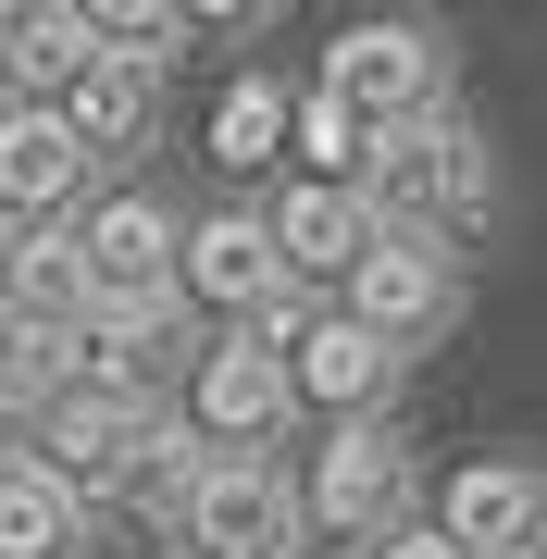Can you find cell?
<instances>
[{
  "mask_svg": "<svg viewBox=\"0 0 547 559\" xmlns=\"http://www.w3.org/2000/svg\"><path fill=\"white\" fill-rule=\"evenodd\" d=\"M361 200L385 237H436V249H461V237H486V212H498V175H486V150L461 138V124H385L373 162H361Z\"/></svg>",
  "mask_w": 547,
  "mask_h": 559,
  "instance_id": "cell-1",
  "label": "cell"
},
{
  "mask_svg": "<svg viewBox=\"0 0 547 559\" xmlns=\"http://www.w3.org/2000/svg\"><path fill=\"white\" fill-rule=\"evenodd\" d=\"M175 249H187V224L150 200V187H112V200H87V212H75L87 323H175Z\"/></svg>",
  "mask_w": 547,
  "mask_h": 559,
  "instance_id": "cell-2",
  "label": "cell"
},
{
  "mask_svg": "<svg viewBox=\"0 0 547 559\" xmlns=\"http://www.w3.org/2000/svg\"><path fill=\"white\" fill-rule=\"evenodd\" d=\"M311 87H324V100H348V112L385 138V124H424V112H436L448 50H436V25H399V13H385V25H348Z\"/></svg>",
  "mask_w": 547,
  "mask_h": 559,
  "instance_id": "cell-3",
  "label": "cell"
},
{
  "mask_svg": "<svg viewBox=\"0 0 547 559\" xmlns=\"http://www.w3.org/2000/svg\"><path fill=\"white\" fill-rule=\"evenodd\" d=\"M299 522H324V535H399L411 522V448L385 436V423H336V436L311 448Z\"/></svg>",
  "mask_w": 547,
  "mask_h": 559,
  "instance_id": "cell-4",
  "label": "cell"
},
{
  "mask_svg": "<svg viewBox=\"0 0 547 559\" xmlns=\"http://www.w3.org/2000/svg\"><path fill=\"white\" fill-rule=\"evenodd\" d=\"M187 547L200 559H286L299 547V485L274 460H200L187 485Z\"/></svg>",
  "mask_w": 547,
  "mask_h": 559,
  "instance_id": "cell-5",
  "label": "cell"
},
{
  "mask_svg": "<svg viewBox=\"0 0 547 559\" xmlns=\"http://www.w3.org/2000/svg\"><path fill=\"white\" fill-rule=\"evenodd\" d=\"M286 411H299V385H286V360L262 348H200V373H187V436H200L212 460H262L286 436Z\"/></svg>",
  "mask_w": 547,
  "mask_h": 559,
  "instance_id": "cell-6",
  "label": "cell"
},
{
  "mask_svg": "<svg viewBox=\"0 0 547 559\" xmlns=\"http://www.w3.org/2000/svg\"><path fill=\"white\" fill-rule=\"evenodd\" d=\"M436 535L461 559H535L547 547V473L535 460H461L436 498Z\"/></svg>",
  "mask_w": 547,
  "mask_h": 559,
  "instance_id": "cell-7",
  "label": "cell"
},
{
  "mask_svg": "<svg viewBox=\"0 0 547 559\" xmlns=\"http://www.w3.org/2000/svg\"><path fill=\"white\" fill-rule=\"evenodd\" d=\"M461 311V261H448L436 237H385L361 274H348V323H361L373 348H411V336H436V323Z\"/></svg>",
  "mask_w": 547,
  "mask_h": 559,
  "instance_id": "cell-8",
  "label": "cell"
},
{
  "mask_svg": "<svg viewBox=\"0 0 547 559\" xmlns=\"http://www.w3.org/2000/svg\"><path fill=\"white\" fill-rule=\"evenodd\" d=\"M262 237H274V274L286 286H348L385 249V224H373L361 187H286V200L262 212Z\"/></svg>",
  "mask_w": 547,
  "mask_h": 559,
  "instance_id": "cell-9",
  "label": "cell"
},
{
  "mask_svg": "<svg viewBox=\"0 0 547 559\" xmlns=\"http://www.w3.org/2000/svg\"><path fill=\"white\" fill-rule=\"evenodd\" d=\"M87 175H100V162L75 150L62 112H25V100L0 112V224H75Z\"/></svg>",
  "mask_w": 547,
  "mask_h": 559,
  "instance_id": "cell-10",
  "label": "cell"
},
{
  "mask_svg": "<svg viewBox=\"0 0 547 559\" xmlns=\"http://www.w3.org/2000/svg\"><path fill=\"white\" fill-rule=\"evenodd\" d=\"M274 237H262V212H212V224H187V249H175V299H212L224 323H249L274 299Z\"/></svg>",
  "mask_w": 547,
  "mask_h": 559,
  "instance_id": "cell-11",
  "label": "cell"
},
{
  "mask_svg": "<svg viewBox=\"0 0 547 559\" xmlns=\"http://www.w3.org/2000/svg\"><path fill=\"white\" fill-rule=\"evenodd\" d=\"M0 311H13L25 336H75V323H87L75 224H25V237H0Z\"/></svg>",
  "mask_w": 547,
  "mask_h": 559,
  "instance_id": "cell-12",
  "label": "cell"
},
{
  "mask_svg": "<svg viewBox=\"0 0 547 559\" xmlns=\"http://www.w3.org/2000/svg\"><path fill=\"white\" fill-rule=\"evenodd\" d=\"M385 373H399V348H373L348 311H324L299 348H286V385H299L311 411H336V423H373V399H385Z\"/></svg>",
  "mask_w": 547,
  "mask_h": 559,
  "instance_id": "cell-13",
  "label": "cell"
},
{
  "mask_svg": "<svg viewBox=\"0 0 547 559\" xmlns=\"http://www.w3.org/2000/svg\"><path fill=\"white\" fill-rule=\"evenodd\" d=\"M87 62H100V25H87L75 0H50V13H13V87H25V112H62Z\"/></svg>",
  "mask_w": 547,
  "mask_h": 559,
  "instance_id": "cell-14",
  "label": "cell"
},
{
  "mask_svg": "<svg viewBox=\"0 0 547 559\" xmlns=\"http://www.w3.org/2000/svg\"><path fill=\"white\" fill-rule=\"evenodd\" d=\"M150 100H163V75L100 50V62L75 75V100H62V124H75V150H87V162H112V150H138V138H150Z\"/></svg>",
  "mask_w": 547,
  "mask_h": 559,
  "instance_id": "cell-15",
  "label": "cell"
},
{
  "mask_svg": "<svg viewBox=\"0 0 547 559\" xmlns=\"http://www.w3.org/2000/svg\"><path fill=\"white\" fill-rule=\"evenodd\" d=\"M75 547H87V498H62L38 460L0 473V559H75Z\"/></svg>",
  "mask_w": 547,
  "mask_h": 559,
  "instance_id": "cell-16",
  "label": "cell"
},
{
  "mask_svg": "<svg viewBox=\"0 0 547 559\" xmlns=\"http://www.w3.org/2000/svg\"><path fill=\"white\" fill-rule=\"evenodd\" d=\"M286 150H299V187H361L373 124L348 100H324V87H299V100H286Z\"/></svg>",
  "mask_w": 547,
  "mask_h": 559,
  "instance_id": "cell-17",
  "label": "cell"
},
{
  "mask_svg": "<svg viewBox=\"0 0 547 559\" xmlns=\"http://www.w3.org/2000/svg\"><path fill=\"white\" fill-rule=\"evenodd\" d=\"M212 162H224V175L286 162V87H274V75H237V87L212 100Z\"/></svg>",
  "mask_w": 547,
  "mask_h": 559,
  "instance_id": "cell-18",
  "label": "cell"
},
{
  "mask_svg": "<svg viewBox=\"0 0 547 559\" xmlns=\"http://www.w3.org/2000/svg\"><path fill=\"white\" fill-rule=\"evenodd\" d=\"M87 25H100V50H112V62H150V75H163V50L187 38L175 0H112V13H87Z\"/></svg>",
  "mask_w": 547,
  "mask_h": 559,
  "instance_id": "cell-19",
  "label": "cell"
},
{
  "mask_svg": "<svg viewBox=\"0 0 547 559\" xmlns=\"http://www.w3.org/2000/svg\"><path fill=\"white\" fill-rule=\"evenodd\" d=\"M50 436V399H25V385H0V473H25Z\"/></svg>",
  "mask_w": 547,
  "mask_h": 559,
  "instance_id": "cell-20",
  "label": "cell"
},
{
  "mask_svg": "<svg viewBox=\"0 0 547 559\" xmlns=\"http://www.w3.org/2000/svg\"><path fill=\"white\" fill-rule=\"evenodd\" d=\"M385 559H461V547H448L436 522H399V535H385Z\"/></svg>",
  "mask_w": 547,
  "mask_h": 559,
  "instance_id": "cell-21",
  "label": "cell"
},
{
  "mask_svg": "<svg viewBox=\"0 0 547 559\" xmlns=\"http://www.w3.org/2000/svg\"><path fill=\"white\" fill-rule=\"evenodd\" d=\"M25 348H38V336H25L13 311H0V385H25Z\"/></svg>",
  "mask_w": 547,
  "mask_h": 559,
  "instance_id": "cell-22",
  "label": "cell"
},
{
  "mask_svg": "<svg viewBox=\"0 0 547 559\" xmlns=\"http://www.w3.org/2000/svg\"><path fill=\"white\" fill-rule=\"evenodd\" d=\"M0 112H13V13H0Z\"/></svg>",
  "mask_w": 547,
  "mask_h": 559,
  "instance_id": "cell-23",
  "label": "cell"
}]
</instances>
